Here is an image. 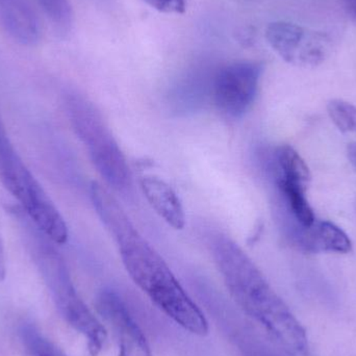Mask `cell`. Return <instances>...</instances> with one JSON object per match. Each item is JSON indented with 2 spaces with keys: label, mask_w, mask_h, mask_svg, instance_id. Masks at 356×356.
<instances>
[{
  "label": "cell",
  "mask_w": 356,
  "mask_h": 356,
  "mask_svg": "<svg viewBox=\"0 0 356 356\" xmlns=\"http://www.w3.org/2000/svg\"><path fill=\"white\" fill-rule=\"evenodd\" d=\"M90 196L136 286L180 327L195 336H207L209 322L204 314L182 288L160 253L140 234L116 197L97 181L92 182Z\"/></svg>",
  "instance_id": "obj_1"
},
{
  "label": "cell",
  "mask_w": 356,
  "mask_h": 356,
  "mask_svg": "<svg viewBox=\"0 0 356 356\" xmlns=\"http://www.w3.org/2000/svg\"><path fill=\"white\" fill-rule=\"evenodd\" d=\"M211 250L236 305L286 353L309 356L307 330L246 252L221 234L211 238Z\"/></svg>",
  "instance_id": "obj_2"
},
{
  "label": "cell",
  "mask_w": 356,
  "mask_h": 356,
  "mask_svg": "<svg viewBox=\"0 0 356 356\" xmlns=\"http://www.w3.org/2000/svg\"><path fill=\"white\" fill-rule=\"evenodd\" d=\"M54 244L33 226V259L52 300L65 321L85 337L90 353L96 356L106 342V328L79 296L66 261Z\"/></svg>",
  "instance_id": "obj_3"
},
{
  "label": "cell",
  "mask_w": 356,
  "mask_h": 356,
  "mask_svg": "<svg viewBox=\"0 0 356 356\" xmlns=\"http://www.w3.org/2000/svg\"><path fill=\"white\" fill-rule=\"evenodd\" d=\"M67 108L73 129L87 148L100 177L116 191L129 190L131 175L129 164L102 113L79 94H69Z\"/></svg>",
  "instance_id": "obj_4"
},
{
  "label": "cell",
  "mask_w": 356,
  "mask_h": 356,
  "mask_svg": "<svg viewBox=\"0 0 356 356\" xmlns=\"http://www.w3.org/2000/svg\"><path fill=\"white\" fill-rule=\"evenodd\" d=\"M263 65L236 62L220 69L211 79V96L222 117L238 120L250 110L259 92Z\"/></svg>",
  "instance_id": "obj_5"
},
{
  "label": "cell",
  "mask_w": 356,
  "mask_h": 356,
  "mask_svg": "<svg viewBox=\"0 0 356 356\" xmlns=\"http://www.w3.org/2000/svg\"><path fill=\"white\" fill-rule=\"evenodd\" d=\"M265 35L270 47L295 66H318L330 51V41L325 35L288 21L270 23Z\"/></svg>",
  "instance_id": "obj_6"
},
{
  "label": "cell",
  "mask_w": 356,
  "mask_h": 356,
  "mask_svg": "<svg viewBox=\"0 0 356 356\" xmlns=\"http://www.w3.org/2000/svg\"><path fill=\"white\" fill-rule=\"evenodd\" d=\"M96 309L116 338L119 356H152L145 334L116 292L102 291L96 299Z\"/></svg>",
  "instance_id": "obj_7"
},
{
  "label": "cell",
  "mask_w": 356,
  "mask_h": 356,
  "mask_svg": "<svg viewBox=\"0 0 356 356\" xmlns=\"http://www.w3.org/2000/svg\"><path fill=\"white\" fill-rule=\"evenodd\" d=\"M0 25L21 45L31 46L39 42V19L27 0H0Z\"/></svg>",
  "instance_id": "obj_8"
},
{
  "label": "cell",
  "mask_w": 356,
  "mask_h": 356,
  "mask_svg": "<svg viewBox=\"0 0 356 356\" xmlns=\"http://www.w3.org/2000/svg\"><path fill=\"white\" fill-rule=\"evenodd\" d=\"M140 188L150 207L169 226L184 229L186 220L184 205L166 180L156 175H144L140 178Z\"/></svg>",
  "instance_id": "obj_9"
},
{
  "label": "cell",
  "mask_w": 356,
  "mask_h": 356,
  "mask_svg": "<svg viewBox=\"0 0 356 356\" xmlns=\"http://www.w3.org/2000/svg\"><path fill=\"white\" fill-rule=\"evenodd\" d=\"M301 245L314 252L347 254L353 250V242L346 232L330 221L315 222L312 227L302 229Z\"/></svg>",
  "instance_id": "obj_10"
},
{
  "label": "cell",
  "mask_w": 356,
  "mask_h": 356,
  "mask_svg": "<svg viewBox=\"0 0 356 356\" xmlns=\"http://www.w3.org/2000/svg\"><path fill=\"white\" fill-rule=\"evenodd\" d=\"M274 178L309 188L311 172L300 154L289 145L280 146L274 152Z\"/></svg>",
  "instance_id": "obj_11"
},
{
  "label": "cell",
  "mask_w": 356,
  "mask_h": 356,
  "mask_svg": "<svg viewBox=\"0 0 356 356\" xmlns=\"http://www.w3.org/2000/svg\"><path fill=\"white\" fill-rule=\"evenodd\" d=\"M275 184L284 209L291 217L297 222L301 229L312 227L315 224L316 218L307 200V188L282 179H275Z\"/></svg>",
  "instance_id": "obj_12"
},
{
  "label": "cell",
  "mask_w": 356,
  "mask_h": 356,
  "mask_svg": "<svg viewBox=\"0 0 356 356\" xmlns=\"http://www.w3.org/2000/svg\"><path fill=\"white\" fill-rule=\"evenodd\" d=\"M20 338L27 356H67L54 343L47 340L33 324H22Z\"/></svg>",
  "instance_id": "obj_13"
},
{
  "label": "cell",
  "mask_w": 356,
  "mask_h": 356,
  "mask_svg": "<svg viewBox=\"0 0 356 356\" xmlns=\"http://www.w3.org/2000/svg\"><path fill=\"white\" fill-rule=\"evenodd\" d=\"M327 112L337 129L343 134H356V106L345 100L328 102Z\"/></svg>",
  "instance_id": "obj_14"
},
{
  "label": "cell",
  "mask_w": 356,
  "mask_h": 356,
  "mask_svg": "<svg viewBox=\"0 0 356 356\" xmlns=\"http://www.w3.org/2000/svg\"><path fill=\"white\" fill-rule=\"evenodd\" d=\"M56 26L67 29L72 24L73 13L69 0H35Z\"/></svg>",
  "instance_id": "obj_15"
},
{
  "label": "cell",
  "mask_w": 356,
  "mask_h": 356,
  "mask_svg": "<svg viewBox=\"0 0 356 356\" xmlns=\"http://www.w3.org/2000/svg\"><path fill=\"white\" fill-rule=\"evenodd\" d=\"M148 6L166 14H182L186 10V0H143Z\"/></svg>",
  "instance_id": "obj_16"
},
{
  "label": "cell",
  "mask_w": 356,
  "mask_h": 356,
  "mask_svg": "<svg viewBox=\"0 0 356 356\" xmlns=\"http://www.w3.org/2000/svg\"><path fill=\"white\" fill-rule=\"evenodd\" d=\"M6 274V251H4L3 241L0 234V282L4 280Z\"/></svg>",
  "instance_id": "obj_17"
},
{
  "label": "cell",
  "mask_w": 356,
  "mask_h": 356,
  "mask_svg": "<svg viewBox=\"0 0 356 356\" xmlns=\"http://www.w3.org/2000/svg\"><path fill=\"white\" fill-rule=\"evenodd\" d=\"M342 2L351 20H353L356 25V0H342Z\"/></svg>",
  "instance_id": "obj_18"
},
{
  "label": "cell",
  "mask_w": 356,
  "mask_h": 356,
  "mask_svg": "<svg viewBox=\"0 0 356 356\" xmlns=\"http://www.w3.org/2000/svg\"><path fill=\"white\" fill-rule=\"evenodd\" d=\"M347 156H348L349 162L356 171V143L349 144L347 147Z\"/></svg>",
  "instance_id": "obj_19"
},
{
  "label": "cell",
  "mask_w": 356,
  "mask_h": 356,
  "mask_svg": "<svg viewBox=\"0 0 356 356\" xmlns=\"http://www.w3.org/2000/svg\"><path fill=\"white\" fill-rule=\"evenodd\" d=\"M255 356H268V355H255Z\"/></svg>",
  "instance_id": "obj_20"
}]
</instances>
